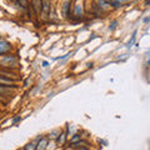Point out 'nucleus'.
Listing matches in <instances>:
<instances>
[{"mask_svg": "<svg viewBox=\"0 0 150 150\" xmlns=\"http://www.w3.org/2000/svg\"><path fill=\"white\" fill-rule=\"evenodd\" d=\"M1 65L3 68L5 69L6 67L8 68H14L16 65V58L14 55H3L1 56Z\"/></svg>", "mask_w": 150, "mask_h": 150, "instance_id": "nucleus-1", "label": "nucleus"}, {"mask_svg": "<svg viewBox=\"0 0 150 150\" xmlns=\"http://www.w3.org/2000/svg\"><path fill=\"white\" fill-rule=\"evenodd\" d=\"M71 1H64L63 3V5H62V10H63V15H64V18H67V19H69V18H71Z\"/></svg>", "mask_w": 150, "mask_h": 150, "instance_id": "nucleus-2", "label": "nucleus"}, {"mask_svg": "<svg viewBox=\"0 0 150 150\" xmlns=\"http://www.w3.org/2000/svg\"><path fill=\"white\" fill-rule=\"evenodd\" d=\"M74 11H73V14H71V16L74 18V19H80L83 15H84V8H83V5L81 4H79V3H76L74 5Z\"/></svg>", "mask_w": 150, "mask_h": 150, "instance_id": "nucleus-3", "label": "nucleus"}, {"mask_svg": "<svg viewBox=\"0 0 150 150\" xmlns=\"http://www.w3.org/2000/svg\"><path fill=\"white\" fill-rule=\"evenodd\" d=\"M50 9H51V3L50 1H43V8H41V18L46 19L50 18Z\"/></svg>", "mask_w": 150, "mask_h": 150, "instance_id": "nucleus-4", "label": "nucleus"}, {"mask_svg": "<svg viewBox=\"0 0 150 150\" xmlns=\"http://www.w3.org/2000/svg\"><path fill=\"white\" fill-rule=\"evenodd\" d=\"M31 6H33V10H34L35 15L38 14H41V8H43V1H39V0H36V1H31Z\"/></svg>", "mask_w": 150, "mask_h": 150, "instance_id": "nucleus-5", "label": "nucleus"}, {"mask_svg": "<svg viewBox=\"0 0 150 150\" xmlns=\"http://www.w3.org/2000/svg\"><path fill=\"white\" fill-rule=\"evenodd\" d=\"M11 49V45L9 44V43H6L5 40H1V45H0V54H1V56L3 55H5L6 54V50H10Z\"/></svg>", "mask_w": 150, "mask_h": 150, "instance_id": "nucleus-6", "label": "nucleus"}, {"mask_svg": "<svg viewBox=\"0 0 150 150\" xmlns=\"http://www.w3.org/2000/svg\"><path fill=\"white\" fill-rule=\"evenodd\" d=\"M1 76H6L9 79H13V80H16V74L15 73H13V71H6V69H1Z\"/></svg>", "mask_w": 150, "mask_h": 150, "instance_id": "nucleus-7", "label": "nucleus"}, {"mask_svg": "<svg viewBox=\"0 0 150 150\" xmlns=\"http://www.w3.org/2000/svg\"><path fill=\"white\" fill-rule=\"evenodd\" d=\"M46 145H48V138H41L39 144L36 145V150H44L46 148Z\"/></svg>", "mask_w": 150, "mask_h": 150, "instance_id": "nucleus-8", "label": "nucleus"}, {"mask_svg": "<svg viewBox=\"0 0 150 150\" xmlns=\"http://www.w3.org/2000/svg\"><path fill=\"white\" fill-rule=\"evenodd\" d=\"M67 135H68V133H60V137L56 139V144L58 145H64L65 142H67Z\"/></svg>", "mask_w": 150, "mask_h": 150, "instance_id": "nucleus-9", "label": "nucleus"}, {"mask_svg": "<svg viewBox=\"0 0 150 150\" xmlns=\"http://www.w3.org/2000/svg\"><path fill=\"white\" fill-rule=\"evenodd\" d=\"M81 138H83V135H80V134H75V135H73L71 139H70V144H71V145L78 144L79 142H81Z\"/></svg>", "mask_w": 150, "mask_h": 150, "instance_id": "nucleus-10", "label": "nucleus"}, {"mask_svg": "<svg viewBox=\"0 0 150 150\" xmlns=\"http://www.w3.org/2000/svg\"><path fill=\"white\" fill-rule=\"evenodd\" d=\"M59 137H60V131H58V130L51 131L50 135H49V138H50V139H58Z\"/></svg>", "mask_w": 150, "mask_h": 150, "instance_id": "nucleus-11", "label": "nucleus"}, {"mask_svg": "<svg viewBox=\"0 0 150 150\" xmlns=\"http://www.w3.org/2000/svg\"><path fill=\"white\" fill-rule=\"evenodd\" d=\"M123 4H124L123 1H109V5L112 8H120Z\"/></svg>", "mask_w": 150, "mask_h": 150, "instance_id": "nucleus-12", "label": "nucleus"}, {"mask_svg": "<svg viewBox=\"0 0 150 150\" xmlns=\"http://www.w3.org/2000/svg\"><path fill=\"white\" fill-rule=\"evenodd\" d=\"M25 150H36V145L34 143H29V144H26L25 146H24Z\"/></svg>", "mask_w": 150, "mask_h": 150, "instance_id": "nucleus-13", "label": "nucleus"}, {"mask_svg": "<svg viewBox=\"0 0 150 150\" xmlns=\"http://www.w3.org/2000/svg\"><path fill=\"white\" fill-rule=\"evenodd\" d=\"M115 26H116V21H114V23H112V24H111V26H110V30H114V29H115Z\"/></svg>", "mask_w": 150, "mask_h": 150, "instance_id": "nucleus-14", "label": "nucleus"}, {"mask_svg": "<svg viewBox=\"0 0 150 150\" xmlns=\"http://www.w3.org/2000/svg\"><path fill=\"white\" fill-rule=\"evenodd\" d=\"M19 120H20V116H16V118H15V119H14V120H13V123H14V124H15V123H18V121H19Z\"/></svg>", "mask_w": 150, "mask_h": 150, "instance_id": "nucleus-15", "label": "nucleus"}, {"mask_svg": "<svg viewBox=\"0 0 150 150\" xmlns=\"http://www.w3.org/2000/svg\"><path fill=\"white\" fill-rule=\"evenodd\" d=\"M43 67H45V68H46V67H48V63L44 62V63H43Z\"/></svg>", "mask_w": 150, "mask_h": 150, "instance_id": "nucleus-16", "label": "nucleus"}, {"mask_svg": "<svg viewBox=\"0 0 150 150\" xmlns=\"http://www.w3.org/2000/svg\"><path fill=\"white\" fill-rule=\"evenodd\" d=\"M78 150H89V149H88V148H84V146H83V148H80V149H78Z\"/></svg>", "mask_w": 150, "mask_h": 150, "instance_id": "nucleus-17", "label": "nucleus"}, {"mask_svg": "<svg viewBox=\"0 0 150 150\" xmlns=\"http://www.w3.org/2000/svg\"><path fill=\"white\" fill-rule=\"evenodd\" d=\"M21 150H25V149H21Z\"/></svg>", "mask_w": 150, "mask_h": 150, "instance_id": "nucleus-18", "label": "nucleus"}]
</instances>
